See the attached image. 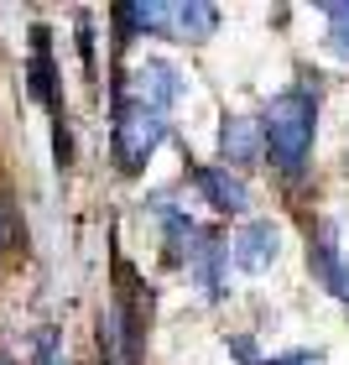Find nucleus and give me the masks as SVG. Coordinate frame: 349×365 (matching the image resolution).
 <instances>
[{
  "label": "nucleus",
  "instance_id": "f257e3e1",
  "mask_svg": "<svg viewBox=\"0 0 349 365\" xmlns=\"http://www.w3.org/2000/svg\"><path fill=\"white\" fill-rule=\"evenodd\" d=\"M313 130H318V94L308 84H297L271 99V110L261 120V146L271 152V162L287 178H297L313 157Z\"/></svg>",
  "mask_w": 349,
  "mask_h": 365
},
{
  "label": "nucleus",
  "instance_id": "f03ea898",
  "mask_svg": "<svg viewBox=\"0 0 349 365\" xmlns=\"http://www.w3.org/2000/svg\"><path fill=\"white\" fill-rule=\"evenodd\" d=\"M162 141H167V115L162 110L141 105V99L115 105V162H120V173H141Z\"/></svg>",
  "mask_w": 349,
  "mask_h": 365
},
{
  "label": "nucleus",
  "instance_id": "7ed1b4c3",
  "mask_svg": "<svg viewBox=\"0 0 349 365\" xmlns=\"http://www.w3.org/2000/svg\"><path fill=\"white\" fill-rule=\"evenodd\" d=\"M182 94H188V78H182V73L172 68V63L146 58L141 68H136V99H141V105H152V110H162V115H167Z\"/></svg>",
  "mask_w": 349,
  "mask_h": 365
},
{
  "label": "nucleus",
  "instance_id": "20e7f679",
  "mask_svg": "<svg viewBox=\"0 0 349 365\" xmlns=\"http://www.w3.org/2000/svg\"><path fill=\"white\" fill-rule=\"evenodd\" d=\"M229 245H235L229 256H235L240 272H266L276 261V225L271 220H251V225H240V235Z\"/></svg>",
  "mask_w": 349,
  "mask_h": 365
},
{
  "label": "nucleus",
  "instance_id": "39448f33",
  "mask_svg": "<svg viewBox=\"0 0 349 365\" xmlns=\"http://www.w3.org/2000/svg\"><path fill=\"white\" fill-rule=\"evenodd\" d=\"M224 261H229V245L214 235H198V245L188 251V272L198 277V287L209 297H224Z\"/></svg>",
  "mask_w": 349,
  "mask_h": 365
},
{
  "label": "nucleus",
  "instance_id": "423d86ee",
  "mask_svg": "<svg viewBox=\"0 0 349 365\" xmlns=\"http://www.w3.org/2000/svg\"><path fill=\"white\" fill-rule=\"evenodd\" d=\"M193 182H198V193H204V204H214L219 214L245 209V182L229 178V168H193Z\"/></svg>",
  "mask_w": 349,
  "mask_h": 365
},
{
  "label": "nucleus",
  "instance_id": "0eeeda50",
  "mask_svg": "<svg viewBox=\"0 0 349 365\" xmlns=\"http://www.w3.org/2000/svg\"><path fill=\"white\" fill-rule=\"evenodd\" d=\"M219 157L229 162V168H251V162L261 157V130H256V120L229 115V120L219 125Z\"/></svg>",
  "mask_w": 349,
  "mask_h": 365
},
{
  "label": "nucleus",
  "instance_id": "6e6552de",
  "mask_svg": "<svg viewBox=\"0 0 349 365\" xmlns=\"http://www.w3.org/2000/svg\"><path fill=\"white\" fill-rule=\"evenodd\" d=\"M214 26H219V11L214 6H172V37L177 42H204V37H214Z\"/></svg>",
  "mask_w": 349,
  "mask_h": 365
},
{
  "label": "nucleus",
  "instance_id": "1a4fd4ad",
  "mask_svg": "<svg viewBox=\"0 0 349 365\" xmlns=\"http://www.w3.org/2000/svg\"><path fill=\"white\" fill-rule=\"evenodd\" d=\"M313 272L323 277V287H344V261H339V251H334V225H318V245H313Z\"/></svg>",
  "mask_w": 349,
  "mask_h": 365
},
{
  "label": "nucleus",
  "instance_id": "9d476101",
  "mask_svg": "<svg viewBox=\"0 0 349 365\" xmlns=\"http://www.w3.org/2000/svg\"><path fill=\"white\" fill-rule=\"evenodd\" d=\"M31 94L53 105V58H47V31H31Z\"/></svg>",
  "mask_w": 349,
  "mask_h": 365
},
{
  "label": "nucleus",
  "instance_id": "9b49d317",
  "mask_svg": "<svg viewBox=\"0 0 349 365\" xmlns=\"http://www.w3.org/2000/svg\"><path fill=\"white\" fill-rule=\"evenodd\" d=\"M328 42L339 58H349V6H328Z\"/></svg>",
  "mask_w": 349,
  "mask_h": 365
},
{
  "label": "nucleus",
  "instance_id": "f8f14e48",
  "mask_svg": "<svg viewBox=\"0 0 349 365\" xmlns=\"http://www.w3.org/2000/svg\"><path fill=\"white\" fill-rule=\"evenodd\" d=\"M31 350H37V365H63L58 360V329H42V334L31 339Z\"/></svg>",
  "mask_w": 349,
  "mask_h": 365
},
{
  "label": "nucleus",
  "instance_id": "ddd939ff",
  "mask_svg": "<svg viewBox=\"0 0 349 365\" xmlns=\"http://www.w3.org/2000/svg\"><path fill=\"white\" fill-rule=\"evenodd\" d=\"M229 350H235V355H240L245 365H256V344H251V339H235V344H229Z\"/></svg>",
  "mask_w": 349,
  "mask_h": 365
},
{
  "label": "nucleus",
  "instance_id": "4468645a",
  "mask_svg": "<svg viewBox=\"0 0 349 365\" xmlns=\"http://www.w3.org/2000/svg\"><path fill=\"white\" fill-rule=\"evenodd\" d=\"M339 297H344V303H349V277H344V287H339Z\"/></svg>",
  "mask_w": 349,
  "mask_h": 365
}]
</instances>
